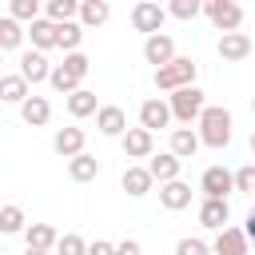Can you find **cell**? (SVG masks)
Wrapping results in <instances>:
<instances>
[{"label": "cell", "instance_id": "cell-1", "mask_svg": "<svg viewBox=\"0 0 255 255\" xmlns=\"http://www.w3.org/2000/svg\"><path fill=\"white\" fill-rule=\"evenodd\" d=\"M199 124V147H215V151H223L227 143H231V112L227 108H219V104H207L203 108V116L195 120Z\"/></svg>", "mask_w": 255, "mask_h": 255}, {"label": "cell", "instance_id": "cell-2", "mask_svg": "<svg viewBox=\"0 0 255 255\" xmlns=\"http://www.w3.org/2000/svg\"><path fill=\"white\" fill-rule=\"evenodd\" d=\"M195 76H199V64H195L191 56H175L171 64L155 68V88H163V92H179V88H191Z\"/></svg>", "mask_w": 255, "mask_h": 255}, {"label": "cell", "instance_id": "cell-3", "mask_svg": "<svg viewBox=\"0 0 255 255\" xmlns=\"http://www.w3.org/2000/svg\"><path fill=\"white\" fill-rule=\"evenodd\" d=\"M167 108H171V120H179V124H191V120H199V116H203L207 100H203V92L191 84V88H179V92H171V96H167Z\"/></svg>", "mask_w": 255, "mask_h": 255}, {"label": "cell", "instance_id": "cell-4", "mask_svg": "<svg viewBox=\"0 0 255 255\" xmlns=\"http://www.w3.org/2000/svg\"><path fill=\"white\" fill-rule=\"evenodd\" d=\"M203 16L227 36V32H239V24H243V8L235 4V0H207L203 4Z\"/></svg>", "mask_w": 255, "mask_h": 255}, {"label": "cell", "instance_id": "cell-5", "mask_svg": "<svg viewBox=\"0 0 255 255\" xmlns=\"http://www.w3.org/2000/svg\"><path fill=\"white\" fill-rule=\"evenodd\" d=\"M163 20H167V8H163V4H155V0H139V4L131 8V28H135V32H143V36L163 32Z\"/></svg>", "mask_w": 255, "mask_h": 255}, {"label": "cell", "instance_id": "cell-6", "mask_svg": "<svg viewBox=\"0 0 255 255\" xmlns=\"http://www.w3.org/2000/svg\"><path fill=\"white\" fill-rule=\"evenodd\" d=\"M199 191H203V199H227V195L235 191V175H231L223 163H215V167H207V171H203Z\"/></svg>", "mask_w": 255, "mask_h": 255}, {"label": "cell", "instance_id": "cell-7", "mask_svg": "<svg viewBox=\"0 0 255 255\" xmlns=\"http://www.w3.org/2000/svg\"><path fill=\"white\" fill-rule=\"evenodd\" d=\"M171 124V108H167V100H159V96H151V100H143L139 104V128L143 131H159V128H167Z\"/></svg>", "mask_w": 255, "mask_h": 255}, {"label": "cell", "instance_id": "cell-8", "mask_svg": "<svg viewBox=\"0 0 255 255\" xmlns=\"http://www.w3.org/2000/svg\"><path fill=\"white\" fill-rule=\"evenodd\" d=\"M120 147H124L128 159H151V151H155V135L143 131V128H128V131L120 135Z\"/></svg>", "mask_w": 255, "mask_h": 255}, {"label": "cell", "instance_id": "cell-9", "mask_svg": "<svg viewBox=\"0 0 255 255\" xmlns=\"http://www.w3.org/2000/svg\"><path fill=\"white\" fill-rule=\"evenodd\" d=\"M215 52H219L223 64H239V60L251 56V36H247V32H227V36H219Z\"/></svg>", "mask_w": 255, "mask_h": 255}, {"label": "cell", "instance_id": "cell-10", "mask_svg": "<svg viewBox=\"0 0 255 255\" xmlns=\"http://www.w3.org/2000/svg\"><path fill=\"white\" fill-rule=\"evenodd\" d=\"M96 128H100V135L120 139V135L128 131V116H124V108H120V104H104V108H96Z\"/></svg>", "mask_w": 255, "mask_h": 255}, {"label": "cell", "instance_id": "cell-11", "mask_svg": "<svg viewBox=\"0 0 255 255\" xmlns=\"http://www.w3.org/2000/svg\"><path fill=\"white\" fill-rule=\"evenodd\" d=\"M143 60H147V64H155V68L171 64V60H175V40H171L167 32L147 36V40H143Z\"/></svg>", "mask_w": 255, "mask_h": 255}, {"label": "cell", "instance_id": "cell-12", "mask_svg": "<svg viewBox=\"0 0 255 255\" xmlns=\"http://www.w3.org/2000/svg\"><path fill=\"white\" fill-rule=\"evenodd\" d=\"M211 255H247V235H243V227H223V231H215V239H211Z\"/></svg>", "mask_w": 255, "mask_h": 255}, {"label": "cell", "instance_id": "cell-13", "mask_svg": "<svg viewBox=\"0 0 255 255\" xmlns=\"http://www.w3.org/2000/svg\"><path fill=\"white\" fill-rule=\"evenodd\" d=\"M48 76H52V64H48L44 52H24L20 56V80L24 84H44Z\"/></svg>", "mask_w": 255, "mask_h": 255}, {"label": "cell", "instance_id": "cell-14", "mask_svg": "<svg viewBox=\"0 0 255 255\" xmlns=\"http://www.w3.org/2000/svg\"><path fill=\"white\" fill-rule=\"evenodd\" d=\"M227 219H231V203H227V199H203V203H199V223H203L207 231H223Z\"/></svg>", "mask_w": 255, "mask_h": 255}, {"label": "cell", "instance_id": "cell-15", "mask_svg": "<svg viewBox=\"0 0 255 255\" xmlns=\"http://www.w3.org/2000/svg\"><path fill=\"white\" fill-rule=\"evenodd\" d=\"M52 147H56V155H64V159L84 155V128H60V131L52 135Z\"/></svg>", "mask_w": 255, "mask_h": 255}, {"label": "cell", "instance_id": "cell-16", "mask_svg": "<svg viewBox=\"0 0 255 255\" xmlns=\"http://www.w3.org/2000/svg\"><path fill=\"white\" fill-rule=\"evenodd\" d=\"M108 16H112V4L108 0H80L76 24L80 28H100V24H108Z\"/></svg>", "mask_w": 255, "mask_h": 255}, {"label": "cell", "instance_id": "cell-17", "mask_svg": "<svg viewBox=\"0 0 255 255\" xmlns=\"http://www.w3.org/2000/svg\"><path fill=\"white\" fill-rule=\"evenodd\" d=\"M159 203H163L167 211H183V207H191V187H187L183 179L159 183Z\"/></svg>", "mask_w": 255, "mask_h": 255}, {"label": "cell", "instance_id": "cell-18", "mask_svg": "<svg viewBox=\"0 0 255 255\" xmlns=\"http://www.w3.org/2000/svg\"><path fill=\"white\" fill-rule=\"evenodd\" d=\"M179 159L171 155V151H159V155H151L147 159V175L151 179H159V183H171V179H179Z\"/></svg>", "mask_w": 255, "mask_h": 255}, {"label": "cell", "instance_id": "cell-19", "mask_svg": "<svg viewBox=\"0 0 255 255\" xmlns=\"http://www.w3.org/2000/svg\"><path fill=\"white\" fill-rule=\"evenodd\" d=\"M56 227L52 223H28L24 227V243L32 247V251H56Z\"/></svg>", "mask_w": 255, "mask_h": 255}, {"label": "cell", "instance_id": "cell-20", "mask_svg": "<svg viewBox=\"0 0 255 255\" xmlns=\"http://www.w3.org/2000/svg\"><path fill=\"white\" fill-rule=\"evenodd\" d=\"M28 40H32V52H48V48H56V24L52 20H32L28 24V32H24Z\"/></svg>", "mask_w": 255, "mask_h": 255}, {"label": "cell", "instance_id": "cell-21", "mask_svg": "<svg viewBox=\"0 0 255 255\" xmlns=\"http://www.w3.org/2000/svg\"><path fill=\"white\" fill-rule=\"evenodd\" d=\"M20 116H24L28 128H44V124L52 120V104H48L44 96H28V100L20 104Z\"/></svg>", "mask_w": 255, "mask_h": 255}, {"label": "cell", "instance_id": "cell-22", "mask_svg": "<svg viewBox=\"0 0 255 255\" xmlns=\"http://www.w3.org/2000/svg\"><path fill=\"white\" fill-rule=\"evenodd\" d=\"M167 151H171V155L183 163V159H191V155L199 151V135H195L191 128H175V131H171V143H167Z\"/></svg>", "mask_w": 255, "mask_h": 255}, {"label": "cell", "instance_id": "cell-23", "mask_svg": "<svg viewBox=\"0 0 255 255\" xmlns=\"http://www.w3.org/2000/svg\"><path fill=\"white\" fill-rule=\"evenodd\" d=\"M151 183H155V179L147 175V167H128V171L120 175V187H124V191H128L131 199L147 195V191H151Z\"/></svg>", "mask_w": 255, "mask_h": 255}, {"label": "cell", "instance_id": "cell-24", "mask_svg": "<svg viewBox=\"0 0 255 255\" xmlns=\"http://www.w3.org/2000/svg\"><path fill=\"white\" fill-rule=\"evenodd\" d=\"M68 175H72V183H92V179L100 175V159L84 151V155L68 159Z\"/></svg>", "mask_w": 255, "mask_h": 255}, {"label": "cell", "instance_id": "cell-25", "mask_svg": "<svg viewBox=\"0 0 255 255\" xmlns=\"http://www.w3.org/2000/svg\"><path fill=\"white\" fill-rule=\"evenodd\" d=\"M80 44H84V28H80L76 20L56 24V48H64V52L72 56V52H80Z\"/></svg>", "mask_w": 255, "mask_h": 255}, {"label": "cell", "instance_id": "cell-26", "mask_svg": "<svg viewBox=\"0 0 255 255\" xmlns=\"http://www.w3.org/2000/svg\"><path fill=\"white\" fill-rule=\"evenodd\" d=\"M32 92H28V84L20 80V72H12V76H0V100L4 104H24Z\"/></svg>", "mask_w": 255, "mask_h": 255}, {"label": "cell", "instance_id": "cell-27", "mask_svg": "<svg viewBox=\"0 0 255 255\" xmlns=\"http://www.w3.org/2000/svg\"><path fill=\"white\" fill-rule=\"evenodd\" d=\"M24 227H28L24 207H20V203H4V207H0V235H20Z\"/></svg>", "mask_w": 255, "mask_h": 255}, {"label": "cell", "instance_id": "cell-28", "mask_svg": "<svg viewBox=\"0 0 255 255\" xmlns=\"http://www.w3.org/2000/svg\"><path fill=\"white\" fill-rule=\"evenodd\" d=\"M76 12H80V0H48L44 4V20H52V24L76 20Z\"/></svg>", "mask_w": 255, "mask_h": 255}, {"label": "cell", "instance_id": "cell-29", "mask_svg": "<svg viewBox=\"0 0 255 255\" xmlns=\"http://www.w3.org/2000/svg\"><path fill=\"white\" fill-rule=\"evenodd\" d=\"M96 92H88V88H76L72 96H68V112L76 116V120H84V116H96Z\"/></svg>", "mask_w": 255, "mask_h": 255}, {"label": "cell", "instance_id": "cell-30", "mask_svg": "<svg viewBox=\"0 0 255 255\" xmlns=\"http://www.w3.org/2000/svg\"><path fill=\"white\" fill-rule=\"evenodd\" d=\"M24 44V24H16L12 16H0V52H16Z\"/></svg>", "mask_w": 255, "mask_h": 255}, {"label": "cell", "instance_id": "cell-31", "mask_svg": "<svg viewBox=\"0 0 255 255\" xmlns=\"http://www.w3.org/2000/svg\"><path fill=\"white\" fill-rule=\"evenodd\" d=\"M40 0H12L8 4V16L16 20V24H32V20H40Z\"/></svg>", "mask_w": 255, "mask_h": 255}, {"label": "cell", "instance_id": "cell-32", "mask_svg": "<svg viewBox=\"0 0 255 255\" xmlns=\"http://www.w3.org/2000/svg\"><path fill=\"white\" fill-rule=\"evenodd\" d=\"M48 84H52L56 92H64V96H72V92L80 88V80H76V76H72V72H68L64 64H56V68H52V76H48Z\"/></svg>", "mask_w": 255, "mask_h": 255}, {"label": "cell", "instance_id": "cell-33", "mask_svg": "<svg viewBox=\"0 0 255 255\" xmlns=\"http://www.w3.org/2000/svg\"><path fill=\"white\" fill-rule=\"evenodd\" d=\"M199 12H203L199 0H171L167 4V16H175V20H195Z\"/></svg>", "mask_w": 255, "mask_h": 255}, {"label": "cell", "instance_id": "cell-34", "mask_svg": "<svg viewBox=\"0 0 255 255\" xmlns=\"http://www.w3.org/2000/svg\"><path fill=\"white\" fill-rule=\"evenodd\" d=\"M56 255H88V243H84L76 231H68V235L56 239Z\"/></svg>", "mask_w": 255, "mask_h": 255}, {"label": "cell", "instance_id": "cell-35", "mask_svg": "<svg viewBox=\"0 0 255 255\" xmlns=\"http://www.w3.org/2000/svg\"><path fill=\"white\" fill-rule=\"evenodd\" d=\"M64 68H68V72H72V76L84 84V76L92 72V60H88L84 52H72V56H64Z\"/></svg>", "mask_w": 255, "mask_h": 255}, {"label": "cell", "instance_id": "cell-36", "mask_svg": "<svg viewBox=\"0 0 255 255\" xmlns=\"http://www.w3.org/2000/svg\"><path fill=\"white\" fill-rule=\"evenodd\" d=\"M235 175V191H243V195H255V163H243L239 171H231Z\"/></svg>", "mask_w": 255, "mask_h": 255}, {"label": "cell", "instance_id": "cell-37", "mask_svg": "<svg viewBox=\"0 0 255 255\" xmlns=\"http://www.w3.org/2000/svg\"><path fill=\"white\" fill-rule=\"evenodd\" d=\"M175 255H211V247H207L203 239H191V235H183V239L175 243Z\"/></svg>", "mask_w": 255, "mask_h": 255}, {"label": "cell", "instance_id": "cell-38", "mask_svg": "<svg viewBox=\"0 0 255 255\" xmlns=\"http://www.w3.org/2000/svg\"><path fill=\"white\" fill-rule=\"evenodd\" d=\"M88 255H116V243H108V239H96V243H88Z\"/></svg>", "mask_w": 255, "mask_h": 255}, {"label": "cell", "instance_id": "cell-39", "mask_svg": "<svg viewBox=\"0 0 255 255\" xmlns=\"http://www.w3.org/2000/svg\"><path fill=\"white\" fill-rule=\"evenodd\" d=\"M116 255H143V247H139V239H124V243H116Z\"/></svg>", "mask_w": 255, "mask_h": 255}, {"label": "cell", "instance_id": "cell-40", "mask_svg": "<svg viewBox=\"0 0 255 255\" xmlns=\"http://www.w3.org/2000/svg\"><path fill=\"white\" fill-rule=\"evenodd\" d=\"M243 235H247V243H255V207L247 211V223H243Z\"/></svg>", "mask_w": 255, "mask_h": 255}, {"label": "cell", "instance_id": "cell-41", "mask_svg": "<svg viewBox=\"0 0 255 255\" xmlns=\"http://www.w3.org/2000/svg\"><path fill=\"white\" fill-rule=\"evenodd\" d=\"M24 255H48V251H32V247H28V251H24Z\"/></svg>", "mask_w": 255, "mask_h": 255}, {"label": "cell", "instance_id": "cell-42", "mask_svg": "<svg viewBox=\"0 0 255 255\" xmlns=\"http://www.w3.org/2000/svg\"><path fill=\"white\" fill-rule=\"evenodd\" d=\"M251 151H255V131H251Z\"/></svg>", "mask_w": 255, "mask_h": 255}, {"label": "cell", "instance_id": "cell-43", "mask_svg": "<svg viewBox=\"0 0 255 255\" xmlns=\"http://www.w3.org/2000/svg\"><path fill=\"white\" fill-rule=\"evenodd\" d=\"M251 112H255V96H251Z\"/></svg>", "mask_w": 255, "mask_h": 255}, {"label": "cell", "instance_id": "cell-44", "mask_svg": "<svg viewBox=\"0 0 255 255\" xmlns=\"http://www.w3.org/2000/svg\"><path fill=\"white\" fill-rule=\"evenodd\" d=\"M0 64H4V52H0Z\"/></svg>", "mask_w": 255, "mask_h": 255}, {"label": "cell", "instance_id": "cell-45", "mask_svg": "<svg viewBox=\"0 0 255 255\" xmlns=\"http://www.w3.org/2000/svg\"><path fill=\"white\" fill-rule=\"evenodd\" d=\"M0 255H4V251H0Z\"/></svg>", "mask_w": 255, "mask_h": 255}]
</instances>
